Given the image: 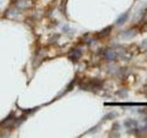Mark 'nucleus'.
<instances>
[{"mask_svg": "<svg viewBox=\"0 0 147 138\" xmlns=\"http://www.w3.org/2000/svg\"><path fill=\"white\" fill-rule=\"evenodd\" d=\"M137 30L134 29V28H131V29H129V30H124L123 32H121V35L122 38H124L125 40L127 39H131L133 38V37H135L137 35Z\"/></svg>", "mask_w": 147, "mask_h": 138, "instance_id": "7ed1b4c3", "label": "nucleus"}, {"mask_svg": "<svg viewBox=\"0 0 147 138\" xmlns=\"http://www.w3.org/2000/svg\"><path fill=\"white\" fill-rule=\"evenodd\" d=\"M112 26H108V27H106L105 29H103L102 30H100L98 33V36L99 37V38H106V37H108L109 34H110V32H111L112 30Z\"/></svg>", "mask_w": 147, "mask_h": 138, "instance_id": "423d86ee", "label": "nucleus"}, {"mask_svg": "<svg viewBox=\"0 0 147 138\" xmlns=\"http://www.w3.org/2000/svg\"><path fill=\"white\" fill-rule=\"evenodd\" d=\"M129 13H130V10H128V11H126V12H124L123 14H121V15L117 18L116 24H117L118 26H121L122 24H124V23L126 22V20H128V18H129Z\"/></svg>", "mask_w": 147, "mask_h": 138, "instance_id": "39448f33", "label": "nucleus"}, {"mask_svg": "<svg viewBox=\"0 0 147 138\" xmlns=\"http://www.w3.org/2000/svg\"><path fill=\"white\" fill-rule=\"evenodd\" d=\"M124 125H125L128 129H130L129 133H137L138 131V122L134 120L129 119L127 121L124 122Z\"/></svg>", "mask_w": 147, "mask_h": 138, "instance_id": "f03ea898", "label": "nucleus"}, {"mask_svg": "<svg viewBox=\"0 0 147 138\" xmlns=\"http://www.w3.org/2000/svg\"><path fill=\"white\" fill-rule=\"evenodd\" d=\"M117 94L118 95H119L121 97H122V98H125V97H127V94H128V92H127V90H122V89H121L119 92H117Z\"/></svg>", "mask_w": 147, "mask_h": 138, "instance_id": "6e6552de", "label": "nucleus"}, {"mask_svg": "<svg viewBox=\"0 0 147 138\" xmlns=\"http://www.w3.org/2000/svg\"><path fill=\"white\" fill-rule=\"evenodd\" d=\"M82 55V52L80 49L78 48H75L73 49L70 53H69V59H71L73 62H76L78 59H79L81 57Z\"/></svg>", "mask_w": 147, "mask_h": 138, "instance_id": "20e7f679", "label": "nucleus"}, {"mask_svg": "<svg viewBox=\"0 0 147 138\" xmlns=\"http://www.w3.org/2000/svg\"><path fill=\"white\" fill-rule=\"evenodd\" d=\"M116 116H118V114L117 113H115L114 112H109V114H107V115H106V116H105V120L106 119H108V120H110V119H113V118H115V117H116Z\"/></svg>", "mask_w": 147, "mask_h": 138, "instance_id": "0eeeda50", "label": "nucleus"}, {"mask_svg": "<svg viewBox=\"0 0 147 138\" xmlns=\"http://www.w3.org/2000/svg\"><path fill=\"white\" fill-rule=\"evenodd\" d=\"M103 56L108 61H114V60H116L118 58L119 54L117 53V51H115L111 48H109L106 49L103 52Z\"/></svg>", "mask_w": 147, "mask_h": 138, "instance_id": "f257e3e1", "label": "nucleus"}]
</instances>
